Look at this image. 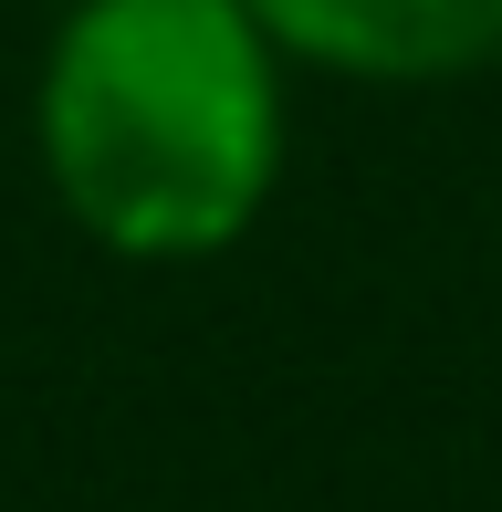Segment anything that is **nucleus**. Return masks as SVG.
Here are the masks:
<instances>
[{
    "label": "nucleus",
    "mask_w": 502,
    "mask_h": 512,
    "mask_svg": "<svg viewBox=\"0 0 502 512\" xmlns=\"http://www.w3.org/2000/svg\"><path fill=\"white\" fill-rule=\"evenodd\" d=\"M32 136L84 241L199 262L283 178V42L241 0H74L42 53Z\"/></svg>",
    "instance_id": "1"
},
{
    "label": "nucleus",
    "mask_w": 502,
    "mask_h": 512,
    "mask_svg": "<svg viewBox=\"0 0 502 512\" xmlns=\"http://www.w3.org/2000/svg\"><path fill=\"white\" fill-rule=\"evenodd\" d=\"M283 53L356 84H450L502 53V0H241Z\"/></svg>",
    "instance_id": "2"
}]
</instances>
